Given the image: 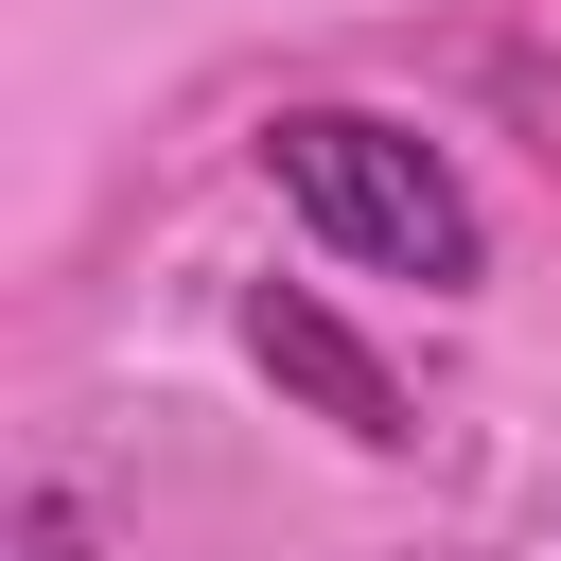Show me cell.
Wrapping results in <instances>:
<instances>
[{"instance_id":"1","label":"cell","mask_w":561,"mask_h":561,"mask_svg":"<svg viewBox=\"0 0 561 561\" xmlns=\"http://www.w3.org/2000/svg\"><path fill=\"white\" fill-rule=\"evenodd\" d=\"M263 193H280L333 263H368V280H421V298H473V280H491L473 175H456L421 123H386V105H280V123H263Z\"/></svg>"},{"instance_id":"2","label":"cell","mask_w":561,"mask_h":561,"mask_svg":"<svg viewBox=\"0 0 561 561\" xmlns=\"http://www.w3.org/2000/svg\"><path fill=\"white\" fill-rule=\"evenodd\" d=\"M245 368H263L298 421H333L351 456H403V438H421V421H403V368H386L316 280H245Z\"/></svg>"}]
</instances>
